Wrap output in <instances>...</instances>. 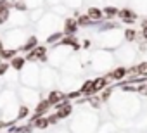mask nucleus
I'll return each mask as SVG.
<instances>
[{
  "label": "nucleus",
  "mask_w": 147,
  "mask_h": 133,
  "mask_svg": "<svg viewBox=\"0 0 147 133\" xmlns=\"http://www.w3.org/2000/svg\"><path fill=\"white\" fill-rule=\"evenodd\" d=\"M54 107H55V114H57L59 119H66V118H69V116L73 114V105H71V102L66 100V99L61 100L59 104H55Z\"/></svg>",
  "instance_id": "nucleus-1"
},
{
  "label": "nucleus",
  "mask_w": 147,
  "mask_h": 133,
  "mask_svg": "<svg viewBox=\"0 0 147 133\" xmlns=\"http://www.w3.org/2000/svg\"><path fill=\"white\" fill-rule=\"evenodd\" d=\"M76 30H78L76 19L69 17V19L64 21V30H62V35H64V36H75V35H76Z\"/></svg>",
  "instance_id": "nucleus-2"
},
{
  "label": "nucleus",
  "mask_w": 147,
  "mask_h": 133,
  "mask_svg": "<svg viewBox=\"0 0 147 133\" xmlns=\"http://www.w3.org/2000/svg\"><path fill=\"white\" fill-rule=\"evenodd\" d=\"M107 83H109L107 76H100V78L92 80V92H94V95H97L99 92H102V90L107 87Z\"/></svg>",
  "instance_id": "nucleus-3"
},
{
  "label": "nucleus",
  "mask_w": 147,
  "mask_h": 133,
  "mask_svg": "<svg viewBox=\"0 0 147 133\" xmlns=\"http://www.w3.org/2000/svg\"><path fill=\"white\" fill-rule=\"evenodd\" d=\"M123 78H126V68H123V66L113 69V71L107 75V80H113V81H121Z\"/></svg>",
  "instance_id": "nucleus-4"
},
{
  "label": "nucleus",
  "mask_w": 147,
  "mask_h": 133,
  "mask_svg": "<svg viewBox=\"0 0 147 133\" xmlns=\"http://www.w3.org/2000/svg\"><path fill=\"white\" fill-rule=\"evenodd\" d=\"M64 99H66V95H64L61 90H52V92L49 93V97H47V100H49L50 105H55V104H59V102L64 100Z\"/></svg>",
  "instance_id": "nucleus-5"
},
{
  "label": "nucleus",
  "mask_w": 147,
  "mask_h": 133,
  "mask_svg": "<svg viewBox=\"0 0 147 133\" xmlns=\"http://www.w3.org/2000/svg\"><path fill=\"white\" fill-rule=\"evenodd\" d=\"M9 66H11L12 69H16V71H21L24 66H26V59H24V57H21V55H16V57H12V59H11Z\"/></svg>",
  "instance_id": "nucleus-6"
},
{
  "label": "nucleus",
  "mask_w": 147,
  "mask_h": 133,
  "mask_svg": "<svg viewBox=\"0 0 147 133\" xmlns=\"http://www.w3.org/2000/svg\"><path fill=\"white\" fill-rule=\"evenodd\" d=\"M87 16L90 17V21H94V23H100L102 19H104V14H102V11L99 9V7H90L88 9V12H87Z\"/></svg>",
  "instance_id": "nucleus-7"
},
{
  "label": "nucleus",
  "mask_w": 147,
  "mask_h": 133,
  "mask_svg": "<svg viewBox=\"0 0 147 133\" xmlns=\"http://www.w3.org/2000/svg\"><path fill=\"white\" fill-rule=\"evenodd\" d=\"M52 105L49 104V100L45 99V100H40L36 105H35V114H38V116H45L47 112H49V109H50Z\"/></svg>",
  "instance_id": "nucleus-8"
},
{
  "label": "nucleus",
  "mask_w": 147,
  "mask_h": 133,
  "mask_svg": "<svg viewBox=\"0 0 147 133\" xmlns=\"http://www.w3.org/2000/svg\"><path fill=\"white\" fill-rule=\"evenodd\" d=\"M118 16L123 23H135V14L130 11V9H121L118 11Z\"/></svg>",
  "instance_id": "nucleus-9"
},
{
  "label": "nucleus",
  "mask_w": 147,
  "mask_h": 133,
  "mask_svg": "<svg viewBox=\"0 0 147 133\" xmlns=\"http://www.w3.org/2000/svg\"><path fill=\"white\" fill-rule=\"evenodd\" d=\"M38 45V40H36V36H30L28 38V42L23 45V47H19V50H23V52H31L35 47Z\"/></svg>",
  "instance_id": "nucleus-10"
},
{
  "label": "nucleus",
  "mask_w": 147,
  "mask_h": 133,
  "mask_svg": "<svg viewBox=\"0 0 147 133\" xmlns=\"http://www.w3.org/2000/svg\"><path fill=\"white\" fill-rule=\"evenodd\" d=\"M16 55H18V50L16 48H4L2 54H0V59H2V60H11Z\"/></svg>",
  "instance_id": "nucleus-11"
},
{
  "label": "nucleus",
  "mask_w": 147,
  "mask_h": 133,
  "mask_svg": "<svg viewBox=\"0 0 147 133\" xmlns=\"http://www.w3.org/2000/svg\"><path fill=\"white\" fill-rule=\"evenodd\" d=\"M33 126L36 128V130H47L49 128V121H47V116H40L35 123H33Z\"/></svg>",
  "instance_id": "nucleus-12"
},
{
  "label": "nucleus",
  "mask_w": 147,
  "mask_h": 133,
  "mask_svg": "<svg viewBox=\"0 0 147 133\" xmlns=\"http://www.w3.org/2000/svg\"><path fill=\"white\" fill-rule=\"evenodd\" d=\"M87 102H88L94 109H100V102H102V100H100V97H99V95H92V97H88V99H87Z\"/></svg>",
  "instance_id": "nucleus-13"
},
{
  "label": "nucleus",
  "mask_w": 147,
  "mask_h": 133,
  "mask_svg": "<svg viewBox=\"0 0 147 133\" xmlns=\"http://www.w3.org/2000/svg\"><path fill=\"white\" fill-rule=\"evenodd\" d=\"M28 116H30V107H28V105H21V107H19V111H18L16 119H26Z\"/></svg>",
  "instance_id": "nucleus-14"
},
{
  "label": "nucleus",
  "mask_w": 147,
  "mask_h": 133,
  "mask_svg": "<svg viewBox=\"0 0 147 133\" xmlns=\"http://www.w3.org/2000/svg\"><path fill=\"white\" fill-rule=\"evenodd\" d=\"M7 19H9V7L0 4V24H4Z\"/></svg>",
  "instance_id": "nucleus-15"
},
{
  "label": "nucleus",
  "mask_w": 147,
  "mask_h": 133,
  "mask_svg": "<svg viewBox=\"0 0 147 133\" xmlns=\"http://www.w3.org/2000/svg\"><path fill=\"white\" fill-rule=\"evenodd\" d=\"M137 75L142 78H147V60H144L137 66Z\"/></svg>",
  "instance_id": "nucleus-16"
},
{
  "label": "nucleus",
  "mask_w": 147,
  "mask_h": 133,
  "mask_svg": "<svg viewBox=\"0 0 147 133\" xmlns=\"http://www.w3.org/2000/svg\"><path fill=\"white\" fill-rule=\"evenodd\" d=\"M76 23H78V26H90V24H94V21H90V17H88L87 14L80 16V17L76 19Z\"/></svg>",
  "instance_id": "nucleus-17"
},
{
  "label": "nucleus",
  "mask_w": 147,
  "mask_h": 133,
  "mask_svg": "<svg viewBox=\"0 0 147 133\" xmlns=\"http://www.w3.org/2000/svg\"><path fill=\"white\" fill-rule=\"evenodd\" d=\"M125 38H126V42H135V40H137V31L131 30V28H128V30L125 31Z\"/></svg>",
  "instance_id": "nucleus-18"
},
{
  "label": "nucleus",
  "mask_w": 147,
  "mask_h": 133,
  "mask_svg": "<svg viewBox=\"0 0 147 133\" xmlns=\"http://www.w3.org/2000/svg\"><path fill=\"white\" fill-rule=\"evenodd\" d=\"M111 93H113V87H106V88L102 90V93H100V100H102V102H107L109 97H111Z\"/></svg>",
  "instance_id": "nucleus-19"
},
{
  "label": "nucleus",
  "mask_w": 147,
  "mask_h": 133,
  "mask_svg": "<svg viewBox=\"0 0 147 133\" xmlns=\"http://www.w3.org/2000/svg\"><path fill=\"white\" fill-rule=\"evenodd\" d=\"M102 14H106V17H107V19H113V17L118 14V9H116V7H106Z\"/></svg>",
  "instance_id": "nucleus-20"
},
{
  "label": "nucleus",
  "mask_w": 147,
  "mask_h": 133,
  "mask_svg": "<svg viewBox=\"0 0 147 133\" xmlns=\"http://www.w3.org/2000/svg\"><path fill=\"white\" fill-rule=\"evenodd\" d=\"M62 36H64L62 33H52V35H50V36L47 38V43H55V42L59 43V42L62 40Z\"/></svg>",
  "instance_id": "nucleus-21"
},
{
  "label": "nucleus",
  "mask_w": 147,
  "mask_h": 133,
  "mask_svg": "<svg viewBox=\"0 0 147 133\" xmlns=\"http://www.w3.org/2000/svg\"><path fill=\"white\" fill-rule=\"evenodd\" d=\"M47 121H49V126H55V124H57V123H59L61 119H59V118H57V114L54 112V114L47 116Z\"/></svg>",
  "instance_id": "nucleus-22"
},
{
  "label": "nucleus",
  "mask_w": 147,
  "mask_h": 133,
  "mask_svg": "<svg viewBox=\"0 0 147 133\" xmlns=\"http://www.w3.org/2000/svg\"><path fill=\"white\" fill-rule=\"evenodd\" d=\"M80 97H83V95L80 93V90H76V92H69V93L66 95V100H75V99H80Z\"/></svg>",
  "instance_id": "nucleus-23"
},
{
  "label": "nucleus",
  "mask_w": 147,
  "mask_h": 133,
  "mask_svg": "<svg viewBox=\"0 0 147 133\" xmlns=\"http://www.w3.org/2000/svg\"><path fill=\"white\" fill-rule=\"evenodd\" d=\"M7 69H9V64L2 60V62H0V76H4V75L7 73Z\"/></svg>",
  "instance_id": "nucleus-24"
},
{
  "label": "nucleus",
  "mask_w": 147,
  "mask_h": 133,
  "mask_svg": "<svg viewBox=\"0 0 147 133\" xmlns=\"http://www.w3.org/2000/svg\"><path fill=\"white\" fill-rule=\"evenodd\" d=\"M137 93L147 95V85H145V83H144V85H138V87H137Z\"/></svg>",
  "instance_id": "nucleus-25"
},
{
  "label": "nucleus",
  "mask_w": 147,
  "mask_h": 133,
  "mask_svg": "<svg viewBox=\"0 0 147 133\" xmlns=\"http://www.w3.org/2000/svg\"><path fill=\"white\" fill-rule=\"evenodd\" d=\"M82 47H83V48H88V47H90V42H88V40H85V42L82 43Z\"/></svg>",
  "instance_id": "nucleus-26"
},
{
  "label": "nucleus",
  "mask_w": 147,
  "mask_h": 133,
  "mask_svg": "<svg viewBox=\"0 0 147 133\" xmlns=\"http://www.w3.org/2000/svg\"><path fill=\"white\" fill-rule=\"evenodd\" d=\"M142 36H144V40H147V26H144V31H142Z\"/></svg>",
  "instance_id": "nucleus-27"
},
{
  "label": "nucleus",
  "mask_w": 147,
  "mask_h": 133,
  "mask_svg": "<svg viewBox=\"0 0 147 133\" xmlns=\"http://www.w3.org/2000/svg\"><path fill=\"white\" fill-rule=\"evenodd\" d=\"M142 24H144V26H147V19H145V21H144V23H142Z\"/></svg>",
  "instance_id": "nucleus-28"
}]
</instances>
